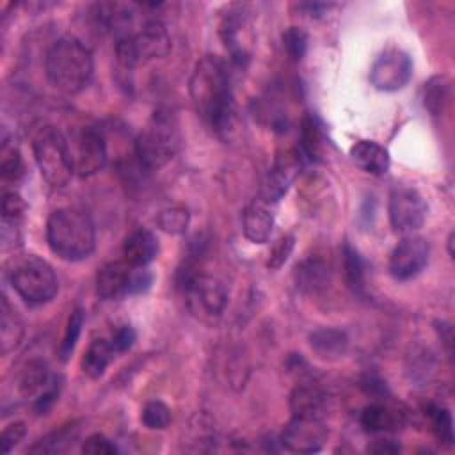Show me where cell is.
Masks as SVG:
<instances>
[{
    "mask_svg": "<svg viewBox=\"0 0 455 455\" xmlns=\"http://www.w3.org/2000/svg\"><path fill=\"white\" fill-rule=\"evenodd\" d=\"M133 268L126 261H110L96 275V295L101 300H116L130 295Z\"/></svg>",
    "mask_w": 455,
    "mask_h": 455,
    "instance_id": "obj_17",
    "label": "cell"
},
{
    "mask_svg": "<svg viewBox=\"0 0 455 455\" xmlns=\"http://www.w3.org/2000/svg\"><path fill=\"white\" fill-rule=\"evenodd\" d=\"M350 158L354 164L368 174L382 176L387 172L391 158L389 151L375 140H357L350 148Z\"/></svg>",
    "mask_w": 455,
    "mask_h": 455,
    "instance_id": "obj_22",
    "label": "cell"
},
{
    "mask_svg": "<svg viewBox=\"0 0 455 455\" xmlns=\"http://www.w3.org/2000/svg\"><path fill=\"white\" fill-rule=\"evenodd\" d=\"M46 242L50 251L64 261H82L96 247L94 222L80 208H59L46 222Z\"/></svg>",
    "mask_w": 455,
    "mask_h": 455,
    "instance_id": "obj_3",
    "label": "cell"
},
{
    "mask_svg": "<svg viewBox=\"0 0 455 455\" xmlns=\"http://www.w3.org/2000/svg\"><path fill=\"white\" fill-rule=\"evenodd\" d=\"M84 322H85V313L82 307H76L71 311L69 318H68V323H66V331H64V336H62V341L59 345V357L60 361H68L76 347V341L82 334V327H84Z\"/></svg>",
    "mask_w": 455,
    "mask_h": 455,
    "instance_id": "obj_33",
    "label": "cell"
},
{
    "mask_svg": "<svg viewBox=\"0 0 455 455\" xmlns=\"http://www.w3.org/2000/svg\"><path fill=\"white\" fill-rule=\"evenodd\" d=\"M293 247H295V235L288 233V235H283L270 249L268 252V259H267V267L272 268V270H277L281 268L288 258L291 256L293 252Z\"/></svg>",
    "mask_w": 455,
    "mask_h": 455,
    "instance_id": "obj_38",
    "label": "cell"
},
{
    "mask_svg": "<svg viewBox=\"0 0 455 455\" xmlns=\"http://www.w3.org/2000/svg\"><path fill=\"white\" fill-rule=\"evenodd\" d=\"M368 451L371 453H398L400 451V444H396L395 441H373L370 446H368Z\"/></svg>",
    "mask_w": 455,
    "mask_h": 455,
    "instance_id": "obj_44",
    "label": "cell"
},
{
    "mask_svg": "<svg viewBox=\"0 0 455 455\" xmlns=\"http://www.w3.org/2000/svg\"><path fill=\"white\" fill-rule=\"evenodd\" d=\"M27 434V427L25 421H12L11 425H7L2 432L0 443H2V451L9 453Z\"/></svg>",
    "mask_w": 455,
    "mask_h": 455,
    "instance_id": "obj_40",
    "label": "cell"
},
{
    "mask_svg": "<svg viewBox=\"0 0 455 455\" xmlns=\"http://www.w3.org/2000/svg\"><path fill=\"white\" fill-rule=\"evenodd\" d=\"M188 222H190V213L181 204L167 206V208L160 210V213L156 215V226L169 235L185 233L188 228Z\"/></svg>",
    "mask_w": 455,
    "mask_h": 455,
    "instance_id": "obj_32",
    "label": "cell"
},
{
    "mask_svg": "<svg viewBox=\"0 0 455 455\" xmlns=\"http://www.w3.org/2000/svg\"><path fill=\"white\" fill-rule=\"evenodd\" d=\"M82 453L87 455H114L117 453V446L112 439H108L103 434H92L82 443Z\"/></svg>",
    "mask_w": 455,
    "mask_h": 455,
    "instance_id": "obj_39",
    "label": "cell"
},
{
    "mask_svg": "<svg viewBox=\"0 0 455 455\" xmlns=\"http://www.w3.org/2000/svg\"><path fill=\"white\" fill-rule=\"evenodd\" d=\"M427 203L412 187H396L389 194L387 213L393 231L400 235H414L427 220Z\"/></svg>",
    "mask_w": 455,
    "mask_h": 455,
    "instance_id": "obj_10",
    "label": "cell"
},
{
    "mask_svg": "<svg viewBox=\"0 0 455 455\" xmlns=\"http://www.w3.org/2000/svg\"><path fill=\"white\" fill-rule=\"evenodd\" d=\"M185 272V270H183ZM190 311L201 318H217L228 304V290L217 277L187 270L181 281Z\"/></svg>",
    "mask_w": 455,
    "mask_h": 455,
    "instance_id": "obj_8",
    "label": "cell"
},
{
    "mask_svg": "<svg viewBox=\"0 0 455 455\" xmlns=\"http://www.w3.org/2000/svg\"><path fill=\"white\" fill-rule=\"evenodd\" d=\"M71 156L75 172L82 178L92 176L107 164V142L103 133L94 126L82 128L75 142H71Z\"/></svg>",
    "mask_w": 455,
    "mask_h": 455,
    "instance_id": "obj_12",
    "label": "cell"
},
{
    "mask_svg": "<svg viewBox=\"0 0 455 455\" xmlns=\"http://www.w3.org/2000/svg\"><path fill=\"white\" fill-rule=\"evenodd\" d=\"M450 100V82L446 76H432L423 87V105L432 116H441Z\"/></svg>",
    "mask_w": 455,
    "mask_h": 455,
    "instance_id": "obj_29",
    "label": "cell"
},
{
    "mask_svg": "<svg viewBox=\"0 0 455 455\" xmlns=\"http://www.w3.org/2000/svg\"><path fill=\"white\" fill-rule=\"evenodd\" d=\"M448 252H450V258H453V233H450L448 236Z\"/></svg>",
    "mask_w": 455,
    "mask_h": 455,
    "instance_id": "obj_46",
    "label": "cell"
},
{
    "mask_svg": "<svg viewBox=\"0 0 455 455\" xmlns=\"http://www.w3.org/2000/svg\"><path fill=\"white\" fill-rule=\"evenodd\" d=\"M44 73L55 89L66 94H78L92 78V53L82 39L62 36L46 52Z\"/></svg>",
    "mask_w": 455,
    "mask_h": 455,
    "instance_id": "obj_2",
    "label": "cell"
},
{
    "mask_svg": "<svg viewBox=\"0 0 455 455\" xmlns=\"http://www.w3.org/2000/svg\"><path fill=\"white\" fill-rule=\"evenodd\" d=\"M325 409H327V396L315 384H309V382L299 384L290 395L291 416L323 419Z\"/></svg>",
    "mask_w": 455,
    "mask_h": 455,
    "instance_id": "obj_20",
    "label": "cell"
},
{
    "mask_svg": "<svg viewBox=\"0 0 455 455\" xmlns=\"http://www.w3.org/2000/svg\"><path fill=\"white\" fill-rule=\"evenodd\" d=\"M73 437H75V434L71 432V428H60L59 432H53V434L46 435L44 439L37 441L30 448V453H57V451H62L69 443H73L71 441Z\"/></svg>",
    "mask_w": 455,
    "mask_h": 455,
    "instance_id": "obj_37",
    "label": "cell"
},
{
    "mask_svg": "<svg viewBox=\"0 0 455 455\" xmlns=\"http://www.w3.org/2000/svg\"><path fill=\"white\" fill-rule=\"evenodd\" d=\"M192 105L201 121L217 135L226 137L235 124V96L228 62L217 55L201 57L188 82Z\"/></svg>",
    "mask_w": 455,
    "mask_h": 455,
    "instance_id": "obj_1",
    "label": "cell"
},
{
    "mask_svg": "<svg viewBox=\"0 0 455 455\" xmlns=\"http://www.w3.org/2000/svg\"><path fill=\"white\" fill-rule=\"evenodd\" d=\"M251 9L245 4H233L222 14L219 34L235 64H243L251 55Z\"/></svg>",
    "mask_w": 455,
    "mask_h": 455,
    "instance_id": "obj_9",
    "label": "cell"
},
{
    "mask_svg": "<svg viewBox=\"0 0 455 455\" xmlns=\"http://www.w3.org/2000/svg\"><path fill=\"white\" fill-rule=\"evenodd\" d=\"M0 172H2L4 181H12V183L20 181L25 174V164H23L20 149L14 146H7V142H4V146H2Z\"/></svg>",
    "mask_w": 455,
    "mask_h": 455,
    "instance_id": "obj_34",
    "label": "cell"
},
{
    "mask_svg": "<svg viewBox=\"0 0 455 455\" xmlns=\"http://www.w3.org/2000/svg\"><path fill=\"white\" fill-rule=\"evenodd\" d=\"M158 251L160 245L156 235L146 228L132 231L123 243L124 261L132 267H148L158 256Z\"/></svg>",
    "mask_w": 455,
    "mask_h": 455,
    "instance_id": "obj_19",
    "label": "cell"
},
{
    "mask_svg": "<svg viewBox=\"0 0 455 455\" xmlns=\"http://www.w3.org/2000/svg\"><path fill=\"white\" fill-rule=\"evenodd\" d=\"M332 7V4H320V2H306V4H299V9L304 11L307 16L311 18H320L322 14H325L329 9Z\"/></svg>",
    "mask_w": 455,
    "mask_h": 455,
    "instance_id": "obj_43",
    "label": "cell"
},
{
    "mask_svg": "<svg viewBox=\"0 0 455 455\" xmlns=\"http://www.w3.org/2000/svg\"><path fill=\"white\" fill-rule=\"evenodd\" d=\"M327 135L323 130L322 121L313 116L306 114L300 121V139H299V151L304 160L309 162H322L327 153Z\"/></svg>",
    "mask_w": 455,
    "mask_h": 455,
    "instance_id": "obj_21",
    "label": "cell"
},
{
    "mask_svg": "<svg viewBox=\"0 0 455 455\" xmlns=\"http://www.w3.org/2000/svg\"><path fill=\"white\" fill-rule=\"evenodd\" d=\"M343 268H345V279L350 290L355 293L363 291L364 288V261L357 249H354L350 243H345L343 247Z\"/></svg>",
    "mask_w": 455,
    "mask_h": 455,
    "instance_id": "obj_31",
    "label": "cell"
},
{
    "mask_svg": "<svg viewBox=\"0 0 455 455\" xmlns=\"http://www.w3.org/2000/svg\"><path fill=\"white\" fill-rule=\"evenodd\" d=\"M428 256L430 245L423 236L405 235L389 256V274L396 281H409L427 267Z\"/></svg>",
    "mask_w": 455,
    "mask_h": 455,
    "instance_id": "obj_13",
    "label": "cell"
},
{
    "mask_svg": "<svg viewBox=\"0 0 455 455\" xmlns=\"http://www.w3.org/2000/svg\"><path fill=\"white\" fill-rule=\"evenodd\" d=\"M178 132L169 116L158 112L135 139V156L140 167L153 171L169 164L178 151Z\"/></svg>",
    "mask_w": 455,
    "mask_h": 455,
    "instance_id": "obj_7",
    "label": "cell"
},
{
    "mask_svg": "<svg viewBox=\"0 0 455 455\" xmlns=\"http://www.w3.org/2000/svg\"><path fill=\"white\" fill-rule=\"evenodd\" d=\"M135 339H137V334H135L133 327L132 325H121L112 334L110 343H112V348H114L116 354H123V352H126V350H130L133 347Z\"/></svg>",
    "mask_w": 455,
    "mask_h": 455,
    "instance_id": "obj_41",
    "label": "cell"
},
{
    "mask_svg": "<svg viewBox=\"0 0 455 455\" xmlns=\"http://www.w3.org/2000/svg\"><path fill=\"white\" fill-rule=\"evenodd\" d=\"M23 334H25V327H23V322H21L18 311L14 309V306H11L7 297L2 295V302H0V352H2V355H7L14 348H18L23 339Z\"/></svg>",
    "mask_w": 455,
    "mask_h": 455,
    "instance_id": "obj_24",
    "label": "cell"
},
{
    "mask_svg": "<svg viewBox=\"0 0 455 455\" xmlns=\"http://www.w3.org/2000/svg\"><path fill=\"white\" fill-rule=\"evenodd\" d=\"M331 281V267L320 256H309L295 267V283L306 293L323 290Z\"/></svg>",
    "mask_w": 455,
    "mask_h": 455,
    "instance_id": "obj_23",
    "label": "cell"
},
{
    "mask_svg": "<svg viewBox=\"0 0 455 455\" xmlns=\"http://www.w3.org/2000/svg\"><path fill=\"white\" fill-rule=\"evenodd\" d=\"M171 52V36L160 20H148L137 32H126L116 39L117 62L133 69Z\"/></svg>",
    "mask_w": 455,
    "mask_h": 455,
    "instance_id": "obj_4",
    "label": "cell"
},
{
    "mask_svg": "<svg viewBox=\"0 0 455 455\" xmlns=\"http://www.w3.org/2000/svg\"><path fill=\"white\" fill-rule=\"evenodd\" d=\"M313 352L322 359H338L348 347V338L343 331L334 327H322L309 334Z\"/></svg>",
    "mask_w": 455,
    "mask_h": 455,
    "instance_id": "obj_25",
    "label": "cell"
},
{
    "mask_svg": "<svg viewBox=\"0 0 455 455\" xmlns=\"http://www.w3.org/2000/svg\"><path fill=\"white\" fill-rule=\"evenodd\" d=\"M114 354L116 352L108 339L100 338V339L91 341V345L87 347L84 359H82V371L89 379H100L105 373L110 361L114 359Z\"/></svg>",
    "mask_w": 455,
    "mask_h": 455,
    "instance_id": "obj_27",
    "label": "cell"
},
{
    "mask_svg": "<svg viewBox=\"0 0 455 455\" xmlns=\"http://www.w3.org/2000/svg\"><path fill=\"white\" fill-rule=\"evenodd\" d=\"M437 332H439V338H441V341L446 345V348H448V352H451V345H453V329H451V325L448 323V322H437Z\"/></svg>",
    "mask_w": 455,
    "mask_h": 455,
    "instance_id": "obj_45",
    "label": "cell"
},
{
    "mask_svg": "<svg viewBox=\"0 0 455 455\" xmlns=\"http://www.w3.org/2000/svg\"><path fill=\"white\" fill-rule=\"evenodd\" d=\"M359 423L366 432H395L402 427V414L382 405L371 403L361 411Z\"/></svg>",
    "mask_w": 455,
    "mask_h": 455,
    "instance_id": "obj_26",
    "label": "cell"
},
{
    "mask_svg": "<svg viewBox=\"0 0 455 455\" xmlns=\"http://www.w3.org/2000/svg\"><path fill=\"white\" fill-rule=\"evenodd\" d=\"M412 76V60L400 48L384 50L370 69V84L377 91L395 92L403 89Z\"/></svg>",
    "mask_w": 455,
    "mask_h": 455,
    "instance_id": "obj_11",
    "label": "cell"
},
{
    "mask_svg": "<svg viewBox=\"0 0 455 455\" xmlns=\"http://www.w3.org/2000/svg\"><path fill=\"white\" fill-rule=\"evenodd\" d=\"M140 421L149 430H164L171 423V409L160 400H151L142 407Z\"/></svg>",
    "mask_w": 455,
    "mask_h": 455,
    "instance_id": "obj_36",
    "label": "cell"
},
{
    "mask_svg": "<svg viewBox=\"0 0 455 455\" xmlns=\"http://www.w3.org/2000/svg\"><path fill=\"white\" fill-rule=\"evenodd\" d=\"M57 398H59V382L53 379L52 384L43 393H39L37 398L34 400L36 414H46Z\"/></svg>",
    "mask_w": 455,
    "mask_h": 455,
    "instance_id": "obj_42",
    "label": "cell"
},
{
    "mask_svg": "<svg viewBox=\"0 0 455 455\" xmlns=\"http://www.w3.org/2000/svg\"><path fill=\"white\" fill-rule=\"evenodd\" d=\"M274 204L261 199L259 196L254 197L242 213V229L243 236L252 243H265L268 242L272 229H274Z\"/></svg>",
    "mask_w": 455,
    "mask_h": 455,
    "instance_id": "obj_16",
    "label": "cell"
},
{
    "mask_svg": "<svg viewBox=\"0 0 455 455\" xmlns=\"http://www.w3.org/2000/svg\"><path fill=\"white\" fill-rule=\"evenodd\" d=\"M27 203L18 192H7L2 199V245L4 249L21 245V226Z\"/></svg>",
    "mask_w": 455,
    "mask_h": 455,
    "instance_id": "obj_18",
    "label": "cell"
},
{
    "mask_svg": "<svg viewBox=\"0 0 455 455\" xmlns=\"http://www.w3.org/2000/svg\"><path fill=\"white\" fill-rule=\"evenodd\" d=\"M307 32L300 27H288L283 32V48L291 62H300L307 52Z\"/></svg>",
    "mask_w": 455,
    "mask_h": 455,
    "instance_id": "obj_35",
    "label": "cell"
},
{
    "mask_svg": "<svg viewBox=\"0 0 455 455\" xmlns=\"http://www.w3.org/2000/svg\"><path fill=\"white\" fill-rule=\"evenodd\" d=\"M9 281L20 299L30 306H43L53 300L59 291V279L53 267L34 254L23 256L12 263Z\"/></svg>",
    "mask_w": 455,
    "mask_h": 455,
    "instance_id": "obj_5",
    "label": "cell"
},
{
    "mask_svg": "<svg viewBox=\"0 0 455 455\" xmlns=\"http://www.w3.org/2000/svg\"><path fill=\"white\" fill-rule=\"evenodd\" d=\"M32 149L39 172L50 187L62 188L71 181L75 174L71 148L57 128H41L34 137Z\"/></svg>",
    "mask_w": 455,
    "mask_h": 455,
    "instance_id": "obj_6",
    "label": "cell"
},
{
    "mask_svg": "<svg viewBox=\"0 0 455 455\" xmlns=\"http://www.w3.org/2000/svg\"><path fill=\"white\" fill-rule=\"evenodd\" d=\"M425 416L430 419L432 432L443 444L453 443V418L451 412L437 403H427L425 405Z\"/></svg>",
    "mask_w": 455,
    "mask_h": 455,
    "instance_id": "obj_30",
    "label": "cell"
},
{
    "mask_svg": "<svg viewBox=\"0 0 455 455\" xmlns=\"http://www.w3.org/2000/svg\"><path fill=\"white\" fill-rule=\"evenodd\" d=\"M52 380L53 379L48 375V368L43 361H30L20 375L18 387L23 396H32L43 393L52 384Z\"/></svg>",
    "mask_w": 455,
    "mask_h": 455,
    "instance_id": "obj_28",
    "label": "cell"
},
{
    "mask_svg": "<svg viewBox=\"0 0 455 455\" xmlns=\"http://www.w3.org/2000/svg\"><path fill=\"white\" fill-rule=\"evenodd\" d=\"M279 441L288 451L316 453L327 441V428L322 419L291 416V419L283 428Z\"/></svg>",
    "mask_w": 455,
    "mask_h": 455,
    "instance_id": "obj_15",
    "label": "cell"
},
{
    "mask_svg": "<svg viewBox=\"0 0 455 455\" xmlns=\"http://www.w3.org/2000/svg\"><path fill=\"white\" fill-rule=\"evenodd\" d=\"M302 165H304V156L300 155L299 148H291L277 153L274 165L270 167V171L263 180L259 197L275 204L286 194L293 180L299 176Z\"/></svg>",
    "mask_w": 455,
    "mask_h": 455,
    "instance_id": "obj_14",
    "label": "cell"
}]
</instances>
